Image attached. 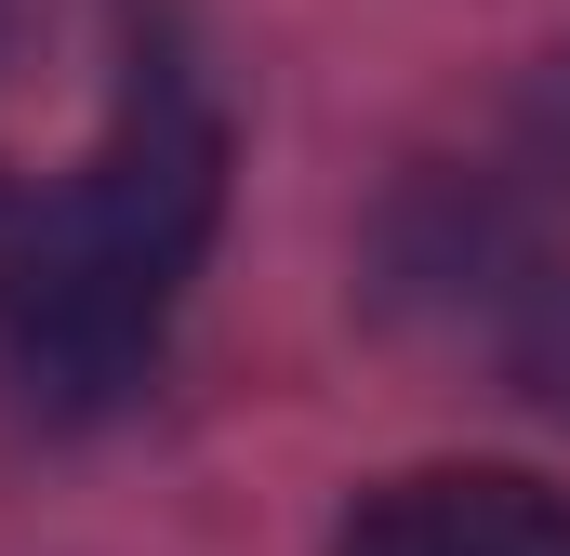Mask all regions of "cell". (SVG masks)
Returning a JSON list of instances; mask_svg holds the SVG:
<instances>
[{
	"label": "cell",
	"mask_w": 570,
	"mask_h": 556,
	"mask_svg": "<svg viewBox=\"0 0 570 556\" xmlns=\"http://www.w3.org/2000/svg\"><path fill=\"white\" fill-rule=\"evenodd\" d=\"M226 212V120L159 67L80 172H0V345L53 398H107L146 371L173 291Z\"/></svg>",
	"instance_id": "1"
},
{
	"label": "cell",
	"mask_w": 570,
	"mask_h": 556,
	"mask_svg": "<svg viewBox=\"0 0 570 556\" xmlns=\"http://www.w3.org/2000/svg\"><path fill=\"white\" fill-rule=\"evenodd\" d=\"M332 556H570V490L518 464H425L358 490Z\"/></svg>",
	"instance_id": "2"
},
{
	"label": "cell",
	"mask_w": 570,
	"mask_h": 556,
	"mask_svg": "<svg viewBox=\"0 0 570 556\" xmlns=\"http://www.w3.org/2000/svg\"><path fill=\"white\" fill-rule=\"evenodd\" d=\"M518 385H531L544 411H570V278L531 305V318H518Z\"/></svg>",
	"instance_id": "3"
},
{
	"label": "cell",
	"mask_w": 570,
	"mask_h": 556,
	"mask_svg": "<svg viewBox=\"0 0 570 556\" xmlns=\"http://www.w3.org/2000/svg\"><path fill=\"white\" fill-rule=\"evenodd\" d=\"M531 146H544V172H570V40L544 53V80H531Z\"/></svg>",
	"instance_id": "4"
}]
</instances>
